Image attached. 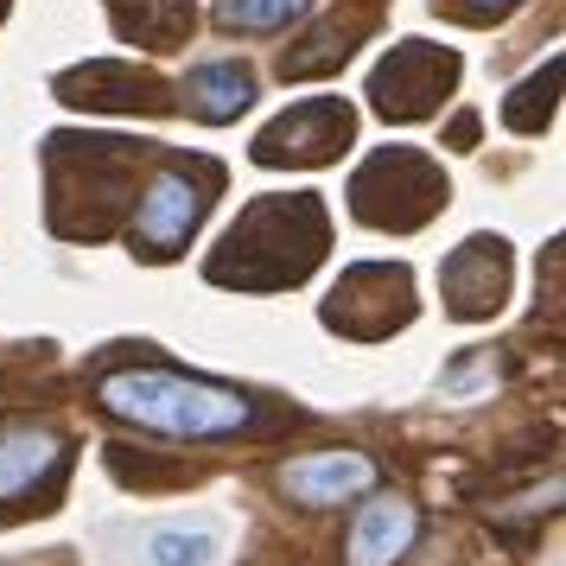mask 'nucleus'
<instances>
[{
	"mask_svg": "<svg viewBox=\"0 0 566 566\" xmlns=\"http://www.w3.org/2000/svg\"><path fill=\"white\" fill-rule=\"evenodd\" d=\"M103 408L115 420H134L147 433H172V439H230L255 427L249 395L179 376V369H122V376H108Z\"/></svg>",
	"mask_w": 566,
	"mask_h": 566,
	"instance_id": "f257e3e1",
	"label": "nucleus"
},
{
	"mask_svg": "<svg viewBox=\"0 0 566 566\" xmlns=\"http://www.w3.org/2000/svg\"><path fill=\"white\" fill-rule=\"evenodd\" d=\"M452 83H459V52H439L427 39H401L369 71V103L388 122H420V115H433L452 96Z\"/></svg>",
	"mask_w": 566,
	"mask_h": 566,
	"instance_id": "f03ea898",
	"label": "nucleus"
},
{
	"mask_svg": "<svg viewBox=\"0 0 566 566\" xmlns=\"http://www.w3.org/2000/svg\"><path fill=\"white\" fill-rule=\"evenodd\" d=\"M205 185H210V166H166L154 185H147V198H140V210H134L128 223V242L134 255L147 261H172L191 242V230H198V217H205Z\"/></svg>",
	"mask_w": 566,
	"mask_h": 566,
	"instance_id": "7ed1b4c3",
	"label": "nucleus"
},
{
	"mask_svg": "<svg viewBox=\"0 0 566 566\" xmlns=\"http://www.w3.org/2000/svg\"><path fill=\"white\" fill-rule=\"evenodd\" d=\"M357 191H388V205H376L363 223H376V230H413V223H427L446 205V172L427 154H413V147H388V154H376L350 179V198Z\"/></svg>",
	"mask_w": 566,
	"mask_h": 566,
	"instance_id": "20e7f679",
	"label": "nucleus"
},
{
	"mask_svg": "<svg viewBox=\"0 0 566 566\" xmlns=\"http://www.w3.org/2000/svg\"><path fill=\"white\" fill-rule=\"evenodd\" d=\"M350 134H357V115L344 103H332V96L300 103L255 134V166H325L337 147H350Z\"/></svg>",
	"mask_w": 566,
	"mask_h": 566,
	"instance_id": "39448f33",
	"label": "nucleus"
},
{
	"mask_svg": "<svg viewBox=\"0 0 566 566\" xmlns=\"http://www.w3.org/2000/svg\"><path fill=\"white\" fill-rule=\"evenodd\" d=\"M446 306L452 318H490L510 293V255H503V235H471L459 255L446 261Z\"/></svg>",
	"mask_w": 566,
	"mask_h": 566,
	"instance_id": "423d86ee",
	"label": "nucleus"
},
{
	"mask_svg": "<svg viewBox=\"0 0 566 566\" xmlns=\"http://www.w3.org/2000/svg\"><path fill=\"white\" fill-rule=\"evenodd\" d=\"M376 484V459L369 452H312V459H293L281 471V490L306 510H332V503H350Z\"/></svg>",
	"mask_w": 566,
	"mask_h": 566,
	"instance_id": "0eeeda50",
	"label": "nucleus"
},
{
	"mask_svg": "<svg viewBox=\"0 0 566 566\" xmlns=\"http://www.w3.org/2000/svg\"><path fill=\"white\" fill-rule=\"evenodd\" d=\"M413 535H420V510L401 503V496H376V503L357 515L344 554H350V566H395L413 547Z\"/></svg>",
	"mask_w": 566,
	"mask_h": 566,
	"instance_id": "6e6552de",
	"label": "nucleus"
},
{
	"mask_svg": "<svg viewBox=\"0 0 566 566\" xmlns=\"http://www.w3.org/2000/svg\"><path fill=\"white\" fill-rule=\"evenodd\" d=\"M64 103L83 108H166V90L154 77H134L128 64H83V71H64L57 77Z\"/></svg>",
	"mask_w": 566,
	"mask_h": 566,
	"instance_id": "1a4fd4ad",
	"label": "nucleus"
},
{
	"mask_svg": "<svg viewBox=\"0 0 566 566\" xmlns=\"http://www.w3.org/2000/svg\"><path fill=\"white\" fill-rule=\"evenodd\" d=\"M57 464H64L57 433H45V427H0V503L27 496L39 478H52Z\"/></svg>",
	"mask_w": 566,
	"mask_h": 566,
	"instance_id": "9d476101",
	"label": "nucleus"
},
{
	"mask_svg": "<svg viewBox=\"0 0 566 566\" xmlns=\"http://www.w3.org/2000/svg\"><path fill=\"white\" fill-rule=\"evenodd\" d=\"M185 103H191V115L198 122H235L242 108L255 103V77L242 71V64H198L191 77H185Z\"/></svg>",
	"mask_w": 566,
	"mask_h": 566,
	"instance_id": "9b49d317",
	"label": "nucleus"
},
{
	"mask_svg": "<svg viewBox=\"0 0 566 566\" xmlns=\"http://www.w3.org/2000/svg\"><path fill=\"white\" fill-rule=\"evenodd\" d=\"M122 39L147 45V52H172L185 32H191V0H108Z\"/></svg>",
	"mask_w": 566,
	"mask_h": 566,
	"instance_id": "f8f14e48",
	"label": "nucleus"
},
{
	"mask_svg": "<svg viewBox=\"0 0 566 566\" xmlns=\"http://www.w3.org/2000/svg\"><path fill=\"white\" fill-rule=\"evenodd\" d=\"M318 0H217V27L223 32H286L300 27Z\"/></svg>",
	"mask_w": 566,
	"mask_h": 566,
	"instance_id": "ddd939ff",
	"label": "nucleus"
},
{
	"mask_svg": "<svg viewBox=\"0 0 566 566\" xmlns=\"http://www.w3.org/2000/svg\"><path fill=\"white\" fill-rule=\"evenodd\" d=\"M554 96H560V57H547V71H535L528 83H515V96L503 103V122L515 134H541L554 122Z\"/></svg>",
	"mask_w": 566,
	"mask_h": 566,
	"instance_id": "4468645a",
	"label": "nucleus"
},
{
	"mask_svg": "<svg viewBox=\"0 0 566 566\" xmlns=\"http://www.w3.org/2000/svg\"><path fill=\"white\" fill-rule=\"evenodd\" d=\"M217 554H223V541H217V528H205V522H191V528H159V535L147 541V560L154 566H217Z\"/></svg>",
	"mask_w": 566,
	"mask_h": 566,
	"instance_id": "2eb2a0df",
	"label": "nucleus"
},
{
	"mask_svg": "<svg viewBox=\"0 0 566 566\" xmlns=\"http://www.w3.org/2000/svg\"><path fill=\"white\" fill-rule=\"evenodd\" d=\"M515 7H528V0H452V13H464V20H510Z\"/></svg>",
	"mask_w": 566,
	"mask_h": 566,
	"instance_id": "dca6fc26",
	"label": "nucleus"
},
{
	"mask_svg": "<svg viewBox=\"0 0 566 566\" xmlns=\"http://www.w3.org/2000/svg\"><path fill=\"white\" fill-rule=\"evenodd\" d=\"M471 134H478V115H459V122H452V140H459V147H471Z\"/></svg>",
	"mask_w": 566,
	"mask_h": 566,
	"instance_id": "f3484780",
	"label": "nucleus"
}]
</instances>
